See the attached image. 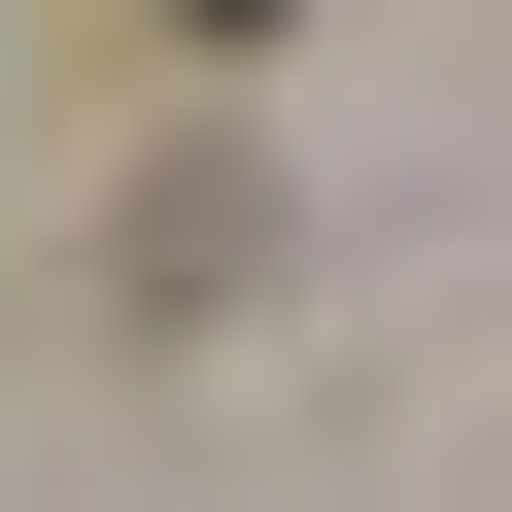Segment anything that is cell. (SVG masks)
<instances>
[{"instance_id":"6da1fadb","label":"cell","mask_w":512,"mask_h":512,"mask_svg":"<svg viewBox=\"0 0 512 512\" xmlns=\"http://www.w3.org/2000/svg\"><path fill=\"white\" fill-rule=\"evenodd\" d=\"M171 35H274V0H171Z\"/></svg>"}]
</instances>
